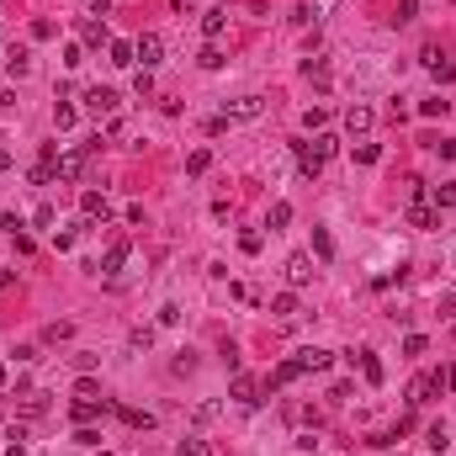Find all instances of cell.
<instances>
[{
	"label": "cell",
	"mask_w": 456,
	"mask_h": 456,
	"mask_svg": "<svg viewBox=\"0 0 456 456\" xmlns=\"http://www.w3.org/2000/svg\"><path fill=\"white\" fill-rule=\"evenodd\" d=\"M297 377H303V366H297V355H292V361H282V366H276L271 377H265V387H271V393H276V387H292Z\"/></svg>",
	"instance_id": "cell-11"
},
{
	"label": "cell",
	"mask_w": 456,
	"mask_h": 456,
	"mask_svg": "<svg viewBox=\"0 0 456 456\" xmlns=\"http://www.w3.org/2000/svg\"><path fill=\"white\" fill-rule=\"evenodd\" d=\"M451 335H456V324H451Z\"/></svg>",
	"instance_id": "cell-50"
},
{
	"label": "cell",
	"mask_w": 456,
	"mask_h": 456,
	"mask_svg": "<svg viewBox=\"0 0 456 456\" xmlns=\"http://www.w3.org/2000/svg\"><path fill=\"white\" fill-rule=\"evenodd\" d=\"M122 419H128L133 430H154V414H143V408H117Z\"/></svg>",
	"instance_id": "cell-26"
},
{
	"label": "cell",
	"mask_w": 456,
	"mask_h": 456,
	"mask_svg": "<svg viewBox=\"0 0 456 456\" xmlns=\"http://www.w3.org/2000/svg\"><path fill=\"white\" fill-rule=\"evenodd\" d=\"M271 313L276 318H297V292H276L271 297Z\"/></svg>",
	"instance_id": "cell-20"
},
{
	"label": "cell",
	"mask_w": 456,
	"mask_h": 456,
	"mask_svg": "<svg viewBox=\"0 0 456 456\" xmlns=\"http://www.w3.org/2000/svg\"><path fill=\"white\" fill-rule=\"evenodd\" d=\"M80 213L91 218V223H96V218H101V223H106V218H112V202H106L101 191H80Z\"/></svg>",
	"instance_id": "cell-9"
},
{
	"label": "cell",
	"mask_w": 456,
	"mask_h": 456,
	"mask_svg": "<svg viewBox=\"0 0 456 456\" xmlns=\"http://www.w3.org/2000/svg\"><path fill=\"white\" fill-rule=\"evenodd\" d=\"M64 64H69V69H80V64H85V48H80V43H69V48H64Z\"/></svg>",
	"instance_id": "cell-39"
},
{
	"label": "cell",
	"mask_w": 456,
	"mask_h": 456,
	"mask_svg": "<svg viewBox=\"0 0 456 456\" xmlns=\"http://www.w3.org/2000/svg\"><path fill=\"white\" fill-rule=\"evenodd\" d=\"M106 59H112L117 69H128V64H138V59H133V43H117V38L106 43Z\"/></svg>",
	"instance_id": "cell-19"
},
{
	"label": "cell",
	"mask_w": 456,
	"mask_h": 456,
	"mask_svg": "<svg viewBox=\"0 0 456 456\" xmlns=\"http://www.w3.org/2000/svg\"><path fill=\"white\" fill-rule=\"evenodd\" d=\"M80 38L91 43V48H106V43H112V38H106V27H101L96 16H85V21H80Z\"/></svg>",
	"instance_id": "cell-18"
},
{
	"label": "cell",
	"mask_w": 456,
	"mask_h": 456,
	"mask_svg": "<svg viewBox=\"0 0 456 456\" xmlns=\"http://www.w3.org/2000/svg\"><path fill=\"white\" fill-rule=\"evenodd\" d=\"M425 350H430L425 335H408V340H404V355H425Z\"/></svg>",
	"instance_id": "cell-38"
},
{
	"label": "cell",
	"mask_w": 456,
	"mask_h": 456,
	"mask_svg": "<svg viewBox=\"0 0 456 456\" xmlns=\"http://www.w3.org/2000/svg\"><path fill=\"white\" fill-rule=\"evenodd\" d=\"M223 27H228V16H223L218 6H213V11L202 16V38H207V43H218V38H223Z\"/></svg>",
	"instance_id": "cell-17"
},
{
	"label": "cell",
	"mask_w": 456,
	"mask_h": 456,
	"mask_svg": "<svg viewBox=\"0 0 456 456\" xmlns=\"http://www.w3.org/2000/svg\"><path fill=\"white\" fill-rule=\"evenodd\" d=\"M154 345V329H133V350H149Z\"/></svg>",
	"instance_id": "cell-43"
},
{
	"label": "cell",
	"mask_w": 456,
	"mask_h": 456,
	"mask_svg": "<svg viewBox=\"0 0 456 456\" xmlns=\"http://www.w3.org/2000/svg\"><path fill=\"white\" fill-rule=\"evenodd\" d=\"M350 361H361V377H366V382H372V387H382V361H377V355L372 350H361V355H350Z\"/></svg>",
	"instance_id": "cell-15"
},
{
	"label": "cell",
	"mask_w": 456,
	"mask_h": 456,
	"mask_svg": "<svg viewBox=\"0 0 456 456\" xmlns=\"http://www.w3.org/2000/svg\"><path fill=\"white\" fill-rule=\"evenodd\" d=\"M303 74H308V80H318V85H329V64H324V59H308Z\"/></svg>",
	"instance_id": "cell-32"
},
{
	"label": "cell",
	"mask_w": 456,
	"mask_h": 456,
	"mask_svg": "<svg viewBox=\"0 0 456 456\" xmlns=\"http://www.w3.org/2000/svg\"><path fill=\"white\" fill-rule=\"evenodd\" d=\"M128 255H133V244H128V239L106 244V255H101V260H96V271H101V276H117L122 265H128Z\"/></svg>",
	"instance_id": "cell-4"
},
{
	"label": "cell",
	"mask_w": 456,
	"mask_h": 456,
	"mask_svg": "<svg viewBox=\"0 0 456 456\" xmlns=\"http://www.w3.org/2000/svg\"><path fill=\"white\" fill-rule=\"evenodd\" d=\"M329 361H335V355L318 350V345H303V350H297V366H303V372H329Z\"/></svg>",
	"instance_id": "cell-10"
},
{
	"label": "cell",
	"mask_w": 456,
	"mask_h": 456,
	"mask_svg": "<svg viewBox=\"0 0 456 456\" xmlns=\"http://www.w3.org/2000/svg\"><path fill=\"white\" fill-rule=\"evenodd\" d=\"M265 112V101H260V96H239V101H228V122H255V117H260Z\"/></svg>",
	"instance_id": "cell-6"
},
{
	"label": "cell",
	"mask_w": 456,
	"mask_h": 456,
	"mask_svg": "<svg viewBox=\"0 0 456 456\" xmlns=\"http://www.w3.org/2000/svg\"><path fill=\"white\" fill-rule=\"evenodd\" d=\"M207 165H213V154H207V149H191V160H186V175H202Z\"/></svg>",
	"instance_id": "cell-34"
},
{
	"label": "cell",
	"mask_w": 456,
	"mask_h": 456,
	"mask_svg": "<svg viewBox=\"0 0 456 456\" xmlns=\"http://www.w3.org/2000/svg\"><path fill=\"white\" fill-rule=\"evenodd\" d=\"M133 59H138L143 69H154V64L165 59V38H160V32H143V38L133 43Z\"/></svg>",
	"instance_id": "cell-2"
},
{
	"label": "cell",
	"mask_w": 456,
	"mask_h": 456,
	"mask_svg": "<svg viewBox=\"0 0 456 456\" xmlns=\"http://www.w3.org/2000/svg\"><path fill=\"white\" fill-rule=\"evenodd\" d=\"M308 149H313V160H318V165H324V160H329V154H335V149H340V138H335V133H318V138H313V143H308Z\"/></svg>",
	"instance_id": "cell-21"
},
{
	"label": "cell",
	"mask_w": 456,
	"mask_h": 456,
	"mask_svg": "<svg viewBox=\"0 0 456 456\" xmlns=\"http://www.w3.org/2000/svg\"><path fill=\"white\" fill-rule=\"evenodd\" d=\"M6 74H16V80H21V74H32V53L21 48V43H16V48H6Z\"/></svg>",
	"instance_id": "cell-13"
},
{
	"label": "cell",
	"mask_w": 456,
	"mask_h": 456,
	"mask_svg": "<svg viewBox=\"0 0 456 456\" xmlns=\"http://www.w3.org/2000/svg\"><path fill=\"white\" fill-rule=\"evenodd\" d=\"M382 160V143H355V165H377Z\"/></svg>",
	"instance_id": "cell-29"
},
{
	"label": "cell",
	"mask_w": 456,
	"mask_h": 456,
	"mask_svg": "<svg viewBox=\"0 0 456 456\" xmlns=\"http://www.w3.org/2000/svg\"><path fill=\"white\" fill-rule=\"evenodd\" d=\"M265 223H271V228H287V223H292V202H276V207H271V218H265Z\"/></svg>",
	"instance_id": "cell-31"
},
{
	"label": "cell",
	"mask_w": 456,
	"mask_h": 456,
	"mask_svg": "<svg viewBox=\"0 0 456 456\" xmlns=\"http://www.w3.org/2000/svg\"><path fill=\"white\" fill-rule=\"evenodd\" d=\"M96 414H112V404H106V398H74V404H69V419H74V425H91Z\"/></svg>",
	"instance_id": "cell-5"
},
{
	"label": "cell",
	"mask_w": 456,
	"mask_h": 456,
	"mask_svg": "<svg viewBox=\"0 0 456 456\" xmlns=\"http://www.w3.org/2000/svg\"><path fill=\"white\" fill-rule=\"evenodd\" d=\"M446 207H456V181L435 186V213H446Z\"/></svg>",
	"instance_id": "cell-28"
},
{
	"label": "cell",
	"mask_w": 456,
	"mask_h": 456,
	"mask_svg": "<svg viewBox=\"0 0 456 456\" xmlns=\"http://www.w3.org/2000/svg\"><path fill=\"white\" fill-rule=\"evenodd\" d=\"M6 228H11V218H6V213H0V233H6Z\"/></svg>",
	"instance_id": "cell-48"
},
{
	"label": "cell",
	"mask_w": 456,
	"mask_h": 456,
	"mask_svg": "<svg viewBox=\"0 0 456 456\" xmlns=\"http://www.w3.org/2000/svg\"><path fill=\"white\" fill-rule=\"evenodd\" d=\"M32 223H38V228H53V207H48V202H43V207H38V213H32Z\"/></svg>",
	"instance_id": "cell-44"
},
{
	"label": "cell",
	"mask_w": 456,
	"mask_h": 456,
	"mask_svg": "<svg viewBox=\"0 0 456 456\" xmlns=\"http://www.w3.org/2000/svg\"><path fill=\"white\" fill-rule=\"evenodd\" d=\"M0 170H11V149H0Z\"/></svg>",
	"instance_id": "cell-45"
},
{
	"label": "cell",
	"mask_w": 456,
	"mask_h": 456,
	"mask_svg": "<svg viewBox=\"0 0 456 456\" xmlns=\"http://www.w3.org/2000/svg\"><path fill=\"white\" fill-rule=\"evenodd\" d=\"M260 244H265V233H255V228L239 233V250H244V255H260Z\"/></svg>",
	"instance_id": "cell-35"
},
{
	"label": "cell",
	"mask_w": 456,
	"mask_h": 456,
	"mask_svg": "<svg viewBox=\"0 0 456 456\" xmlns=\"http://www.w3.org/2000/svg\"><path fill=\"white\" fill-rule=\"evenodd\" d=\"M425 446H430V451H446V446H451L446 425H430V430H425Z\"/></svg>",
	"instance_id": "cell-27"
},
{
	"label": "cell",
	"mask_w": 456,
	"mask_h": 456,
	"mask_svg": "<svg viewBox=\"0 0 456 456\" xmlns=\"http://www.w3.org/2000/svg\"><path fill=\"white\" fill-rule=\"evenodd\" d=\"M160 324H165V329H170V324H181V308H175V303H165V308H160Z\"/></svg>",
	"instance_id": "cell-42"
},
{
	"label": "cell",
	"mask_w": 456,
	"mask_h": 456,
	"mask_svg": "<svg viewBox=\"0 0 456 456\" xmlns=\"http://www.w3.org/2000/svg\"><path fill=\"white\" fill-rule=\"evenodd\" d=\"M196 64H202V69H223V48H218V43H207V48L196 53Z\"/></svg>",
	"instance_id": "cell-25"
},
{
	"label": "cell",
	"mask_w": 456,
	"mask_h": 456,
	"mask_svg": "<svg viewBox=\"0 0 456 456\" xmlns=\"http://www.w3.org/2000/svg\"><path fill=\"white\" fill-rule=\"evenodd\" d=\"M53 32H59V27H53L48 16H38V21H32V38H53Z\"/></svg>",
	"instance_id": "cell-41"
},
{
	"label": "cell",
	"mask_w": 456,
	"mask_h": 456,
	"mask_svg": "<svg viewBox=\"0 0 456 456\" xmlns=\"http://www.w3.org/2000/svg\"><path fill=\"white\" fill-rule=\"evenodd\" d=\"M451 393V382H446V372H425V377H414V387H408V404H435V398H446Z\"/></svg>",
	"instance_id": "cell-1"
},
{
	"label": "cell",
	"mask_w": 456,
	"mask_h": 456,
	"mask_svg": "<svg viewBox=\"0 0 456 456\" xmlns=\"http://www.w3.org/2000/svg\"><path fill=\"white\" fill-rule=\"evenodd\" d=\"M0 387H6V366H0Z\"/></svg>",
	"instance_id": "cell-49"
},
{
	"label": "cell",
	"mask_w": 456,
	"mask_h": 456,
	"mask_svg": "<svg viewBox=\"0 0 456 456\" xmlns=\"http://www.w3.org/2000/svg\"><path fill=\"white\" fill-rule=\"evenodd\" d=\"M303 128H308V133H324V128H329V112H324V106H308V112H303Z\"/></svg>",
	"instance_id": "cell-24"
},
{
	"label": "cell",
	"mask_w": 456,
	"mask_h": 456,
	"mask_svg": "<svg viewBox=\"0 0 456 456\" xmlns=\"http://www.w3.org/2000/svg\"><path fill=\"white\" fill-rule=\"evenodd\" d=\"M414 16H419V0H398V11H393V21H398V27H408Z\"/></svg>",
	"instance_id": "cell-30"
},
{
	"label": "cell",
	"mask_w": 456,
	"mask_h": 456,
	"mask_svg": "<svg viewBox=\"0 0 456 456\" xmlns=\"http://www.w3.org/2000/svg\"><path fill=\"white\" fill-rule=\"evenodd\" d=\"M74 398H101V387H96L91 377H80V382H74Z\"/></svg>",
	"instance_id": "cell-40"
},
{
	"label": "cell",
	"mask_w": 456,
	"mask_h": 456,
	"mask_svg": "<svg viewBox=\"0 0 456 456\" xmlns=\"http://www.w3.org/2000/svg\"><path fill=\"white\" fill-rule=\"evenodd\" d=\"M260 387H265V382H255V377H233V404H239V408H255V404H260Z\"/></svg>",
	"instance_id": "cell-7"
},
{
	"label": "cell",
	"mask_w": 456,
	"mask_h": 456,
	"mask_svg": "<svg viewBox=\"0 0 456 456\" xmlns=\"http://www.w3.org/2000/svg\"><path fill=\"white\" fill-rule=\"evenodd\" d=\"M313 255H318V260H335V239H329V228H313Z\"/></svg>",
	"instance_id": "cell-22"
},
{
	"label": "cell",
	"mask_w": 456,
	"mask_h": 456,
	"mask_svg": "<svg viewBox=\"0 0 456 456\" xmlns=\"http://www.w3.org/2000/svg\"><path fill=\"white\" fill-rule=\"evenodd\" d=\"M446 382H451V387H456V361H451V366H446Z\"/></svg>",
	"instance_id": "cell-46"
},
{
	"label": "cell",
	"mask_w": 456,
	"mask_h": 456,
	"mask_svg": "<svg viewBox=\"0 0 456 456\" xmlns=\"http://www.w3.org/2000/svg\"><path fill=\"white\" fill-rule=\"evenodd\" d=\"M287 282L308 287V282H313V260H308V255H292V260H287Z\"/></svg>",
	"instance_id": "cell-12"
},
{
	"label": "cell",
	"mask_w": 456,
	"mask_h": 456,
	"mask_svg": "<svg viewBox=\"0 0 456 456\" xmlns=\"http://www.w3.org/2000/svg\"><path fill=\"white\" fill-rule=\"evenodd\" d=\"M74 122H80V112H74V106H64V101L53 106V128H59V133H69Z\"/></svg>",
	"instance_id": "cell-23"
},
{
	"label": "cell",
	"mask_w": 456,
	"mask_h": 456,
	"mask_svg": "<svg viewBox=\"0 0 456 456\" xmlns=\"http://www.w3.org/2000/svg\"><path fill=\"white\" fill-rule=\"evenodd\" d=\"M451 101H440V96H430V101H419V117H446Z\"/></svg>",
	"instance_id": "cell-33"
},
{
	"label": "cell",
	"mask_w": 456,
	"mask_h": 456,
	"mask_svg": "<svg viewBox=\"0 0 456 456\" xmlns=\"http://www.w3.org/2000/svg\"><path fill=\"white\" fill-rule=\"evenodd\" d=\"M85 106H91L96 117H101V112H117V91H112V85H91V91H85Z\"/></svg>",
	"instance_id": "cell-8"
},
{
	"label": "cell",
	"mask_w": 456,
	"mask_h": 456,
	"mask_svg": "<svg viewBox=\"0 0 456 456\" xmlns=\"http://www.w3.org/2000/svg\"><path fill=\"white\" fill-rule=\"evenodd\" d=\"M6 287H11V271H0V292H6Z\"/></svg>",
	"instance_id": "cell-47"
},
{
	"label": "cell",
	"mask_w": 456,
	"mask_h": 456,
	"mask_svg": "<svg viewBox=\"0 0 456 456\" xmlns=\"http://www.w3.org/2000/svg\"><path fill=\"white\" fill-rule=\"evenodd\" d=\"M372 122H377L372 106H350V112H345V128L350 133H372Z\"/></svg>",
	"instance_id": "cell-16"
},
{
	"label": "cell",
	"mask_w": 456,
	"mask_h": 456,
	"mask_svg": "<svg viewBox=\"0 0 456 456\" xmlns=\"http://www.w3.org/2000/svg\"><path fill=\"white\" fill-rule=\"evenodd\" d=\"M408 223H414V228H435L440 213H435L430 202H408Z\"/></svg>",
	"instance_id": "cell-14"
},
{
	"label": "cell",
	"mask_w": 456,
	"mask_h": 456,
	"mask_svg": "<svg viewBox=\"0 0 456 456\" xmlns=\"http://www.w3.org/2000/svg\"><path fill=\"white\" fill-rule=\"evenodd\" d=\"M91 149H96V143H85V149H69V154H59V181H80V175H85V165H91Z\"/></svg>",
	"instance_id": "cell-3"
},
{
	"label": "cell",
	"mask_w": 456,
	"mask_h": 456,
	"mask_svg": "<svg viewBox=\"0 0 456 456\" xmlns=\"http://www.w3.org/2000/svg\"><path fill=\"white\" fill-rule=\"evenodd\" d=\"M175 456H213V446H207V440H181Z\"/></svg>",
	"instance_id": "cell-36"
},
{
	"label": "cell",
	"mask_w": 456,
	"mask_h": 456,
	"mask_svg": "<svg viewBox=\"0 0 456 456\" xmlns=\"http://www.w3.org/2000/svg\"><path fill=\"white\" fill-rule=\"evenodd\" d=\"M430 74H435L440 85H451V80H456V64H446V59H435V64H430Z\"/></svg>",
	"instance_id": "cell-37"
}]
</instances>
